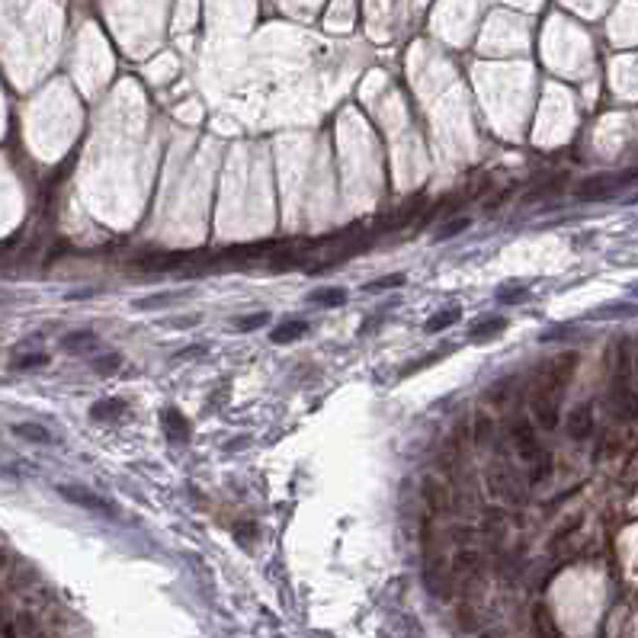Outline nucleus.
Masks as SVG:
<instances>
[{"label":"nucleus","instance_id":"1","mask_svg":"<svg viewBox=\"0 0 638 638\" xmlns=\"http://www.w3.org/2000/svg\"><path fill=\"white\" fill-rule=\"evenodd\" d=\"M488 488H491V494L500 500H510V504H516V507L526 504V485L520 481L514 465L494 462L491 468H488Z\"/></svg>","mask_w":638,"mask_h":638},{"label":"nucleus","instance_id":"2","mask_svg":"<svg viewBox=\"0 0 638 638\" xmlns=\"http://www.w3.org/2000/svg\"><path fill=\"white\" fill-rule=\"evenodd\" d=\"M58 494H61L68 504H77V507H83V510H90V514H97V516H106V520H116V516H119V510L110 504V500L100 497V494H93V491H87V488L58 485Z\"/></svg>","mask_w":638,"mask_h":638},{"label":"nucleus","instance_id":"3","mask_svg":"<svg viewBox=\"0 0 638 638\" xmlns=\"http://www.w3.org/2000/svg\"><path fill=\"white\" fill-rule=\"evenodd\" d=\"M533 414H536V423H539L542 430H555L562 414H558V382L548 379L545 389L536 391L533 398Z\"/></svg>","mask_w":638,"mask_h":638},{"label":"nucleus","instance_id":"4","mask_svg":"<svg viewBox=\"0 0 638 638\" xmlns=\"http://www.w3.org/2000/svg\"><path fill=\"white\" fill-rule=\"evenodd\" d=\"M510 443H514L520 462H526V465L542 452L539 439H536V427L526 420V417H516V420H510Z\"/></svg>","mask_w":638,"mask_h":638},{"label":"nucleus","instance_id":"5","mask_svg":"<svg viewBox=\"0 0 638 638\" xmlns=\"http://www.w3.org/2000/svg\"><path fill=\"white\" fill-rule=\"evenodd\" d=\"M610 398H613V408H616V414L622 417V420H638V391L632 389V382L613 379Z\"/></svg>","mask_w":638,"mask_h":638},{"label":"nucleus","instance_id":"6","mask_svg":"<svg viewBox=\"0 0 638 638\" xmlns=\"http://www.w3.org/2000/svg\"><path fill=\"white\" fill-rule=\"evenodd\" d=\"M423 500L430 504V510L437 516H443V514H452V488L446 485V481H439V478H423Z\"/></svg>","mask_w":638,"mask_h":638},{"label":"nucleus","instance_id":"7","mask_svg":"<svg viewBox=\"0 0 638 638\" xmlns=\"http://www.w3.org/2000/svg\"><path fill=\"white\" fill-rule=\"evenodd\" d=\"M590 433H593V408H590V404H577L568 414V437L584 443Z\"/></svg>","mask_w":638,"mask_h":638},{"label":"nucleus","instance_id":"8","mask_svg":"<svg viewBox=\"0 0 638 638\" xmlns=\"http://www.w3.org/2000/svg\"><path fill=\"white\" fill-rule=\"evenodd\" d=\"M308 333V321H299V318H292V321H283L279 327H273L270 340L273 343H292V340H299Z\"/></svg>","mask_w":638,"mask_h":638},{"label":"nucleus","instance_id":"9","mask_svg":"<svg viewBox=\"0 0 638 638\" xmlns=\"http://www.w3.org/2000/svg\"><path fill=\"white\" fill-rule=\"evenodd\" d=\"M494 433H497V427H494V417L491 414H475L472 420V439L475 446H491L494 443Z\"/></svg>","mask_w":638,"mask_h":638},{"label":"nucleus","instance_id":"10","mask_svg":"<svg viewBox=\"0 0 638 638\" xmlns=\"http://www.w3.org/2000/svg\"><path fill=\"white\" fill-rule=\"evenodd\" d=\"M13 433L29 443H55L49 427H42V423H13Z\"/></svg>","mask_w":638,"mask_h":638},{"label":"nucleus","instance_id":"11","mask_svg":"<svg viewBox=\"0 0 638 638\" xmlns=\"http://www.w3.org/2000/svg\"><path fill=\"white\" fill-rule=\"evenodd\" d=\"M526 468H529V472H526V481H529V485H542V481H545L548 475H552V456H548V452L542 449L539 456H536L533 462L526 465Z\"/></svg>","mask_w":638,"mask_h":638},{"label":"nucleus","instance_id":"12","mask_svg":"<svg viewBox=\"0 0 638 638\" xmlns=\"http://www.w3.org/2000/svg\"><path fill=\"white\" fill-rule=\"evenodd\" d=\"M90 347H97V333H90V331L68 333V337L61 340V350H68V353H81V350H90Z\"/></svg>","mask_w":638,"mask_h":638},{"label":"nucleus","instance_id":"13","mask_svg":"<svg viewBox=\"0 0 638 638\" xmlns=\"http://www.w3.org/2000/svg\"><path fill=\"white\" fill-rule=\"evenodd\" d=\"M308 302H312V305H324V308H337V305L347 302V292L343 289H318V292L308 295Z\"/></svg>","mask_w":638,"mask_h":638},{"label":"nucleus","instance_id":"14","mask_svg":"<svg viewBox=\"0 0 638 638\" xmlns=\"http://www.w3.org/2000/svg\"><path fill=\"white\" fill-rule=\"evenodd\" d=\"M462 318V312H459L456 305H449V308H443L439 314H433L430 321H427V333H437V331H443V327H449V324H456V321Z\"/></svg>","mask_w":638,"mask_h":638},{"label":"nucleus","instance_id":"15","mask_svg":"<svg viewBox=\"0 0 638 638\" xmlns=\"http://www.w3.org/2000/svg\"><path fill=\"white\" fill-rule=\"evenodd\" d=\"M90 369L97 375H116L119 369H122V356H119V353H103V356H97V360L90 362Z\"/></svg>","mask_w":638,"mask_h":638},{"label":"nucleus","instance_id":"16","mask_svg":"<svg viewBox=\"0 0 638 638\" xmlns=\"http://www.w3.org/2000/svg\"><path fill=\"white\" fill-rule=\"evenodd\" d=\"M125 410V404L119 401V398H106V401H97L90 408V417H97V420H106V417H119Z\"/></svg>","mask_w":638,"mask_h":638},{"label":"nucleus","instance_id":"17","mask_svg":"<svg viewBox=\"0 0 638 638\" xmlns=\"http://www.w3.org/2000/svg\"><path fill=\"white\" fill-rule=\"evenodd\" d=\"M507 327V321L504 318H488V321H481V324H475L472 327V337L475 340H491L494 333H500Z\"/></svg>","mask_w":638,"mask_h":638},{"label":"nucleus","instance_id":"18","mask_svg":"<svg viewBox=\"0 0 638 638\" xmlns=\"http://www.w3.org/2000/svg\"><path fill=\"white\" fill-rule=\"evenodd\" d=\"M164 423H167V433L180 443V439H187V423H183V417L177 414V410H164Z\"/></svg>","mask_w":638,"mask_h":638},{"label":"nucleus","instance_id":"19","mask_svg":"<svg viewBox=\"0 0 638 638\" xmlns=\"http://www.w3.org/2000/svg\"><path fill=\"white\" fill-rule=\"evenodd\" d=\"M266 321H270V314L257 312V314H244V318H235V327H237V331H257V327H264Z\"/></svg>","mask_w":638,"mask_h":638},{"label":"nucleus","instance_id":"20","mask_svg":"<svg viewBox=\"0 0 638 638\" xmlns=\"http://www.w3.org/2000/svg\"><path fill=\"white\" fill-rule=\"evenodd\" d=\"M49 362V353H23L13 360V369H39Z\"/></svg>","mask_w":638,"mask_h":638},{"label":"nucleus","instance_id":"21","mask_svg":"<svg viewBox=\"0 0 638 638\" xmlns=\"http://www.w3.org/2000/svg\"><path fill=\"white\" fill-rule=\"evenodd\" d=\"M395 285H404V273H391V276H382V279H375V283H369L366 289H369V292H389V289H395Z\"/></svg>","mask_w":638,"mask_h":638},{"label":"nucleus","instance_id":"22","mask_svg":"<svg viewBox=\"0 0 638 638\" xmlns=\"http://www.w3.org/2000/svg\"><path fill=\"white\" fill-rule=\"evenodd\" d=\"M632 314H638L635 305H610V308H600L593 318H632Z\"/></svg>","mask_w":638,"mask_h":638},{"label":"nucleus","instance_id":"23","mask_svg":"<svg viewBox=\"0 0 638 638\" xmlns=\"http://www.w3.org/2000/svg\"><path fill=\"white\" fill-rule=\"evenodd\" d=\"M468 225H472V222H468V218H456V222H446L443 228L437 231V241H449V237H456L459 231H465V228H468Z\"/></svg>","mask_w":638,"mask_h":638},{"label":"nucleus","instance_id":"24","mask_svg":"<svg viewBox=\"0 0 638 638\" xmlns=\"http://www.w3.org/2000/svg\"><path fill=\"white\" fill-rule=\"evenodd\" d=\"M526 295H529L526 285H520V289H497V302H507V305L510 302H523Z\"/></svg>","mask_w":638,"mask_h":638},{"label":"nucleus","instance_id":"25","mask_svg":"<svg viewBox=\"0 0 638 638\" xmlns=\"http://www.w3.org/2000/svg\"><path fill=\"white\" fill-rule=\"evenodd\" d=\"M167 302H170V295H151V299H138L135 308H154V305H167Z\"/></svg>","mask_w":638,"mask_h":638},{"label":"nucleus","instance_id":"26","mask_svg":"<svg viewBox=\"0 0 638 638\" xmlns=\"http://www.w3.org/2000/svg\"><path fill=\"white\" fill-rule=\"evenodd\" d=\"M254 533H257V529H254V526H244V523H237V526H235V536L244 542V545H247V539H250Z\"/></svg>","mask_w":638,"mask_h":638},{"label":"nucleus","instance_id":"27","mask_svg":"<svg viewBox=\"0 0 638 638\" xmlns=\"http://www.w3.org/2000/svg\"><path fill=\"white\" fill-rule=\"evenodd\" d=\"M202 353H206V347H187L177 353V360H183V356H202Z\"/></svg>","mask_w":638,"mask_h":638},{"label":"nucleus","instance_id":"28","mask_svg":"<svg viewBox=\"0 0 638 638\" xmlns=\"http://www.w3.org/2000/svg\"><path fill=\"white\" fill-rule=\"evenodd\" d=\"M4 565H7V552H0V571H4Z\"/></svg>","mask_w":638,"mask_h":638},{"label":"nucleus","instance_id":"29","mask_svg":"<svg viewBox=\"0 0 638 638\" xmlns=\"http://www.w3.org/2000/svg\"><path fill=\"white\" fill-rule=\"evenodd\" d=\"M632 362H635V369H638V353H635V360H632Z\"/></svg>","mask_w":638,"mask_h":638},{"label":"nucleus","instance_id":"30","mask_svg":"<svg viewBox=\"0 0 638 638\" xmlns=\"http://www.w3.org/2000/svg\"><path fill=\"white\" fill-rule=\"evenodd\" d=\"M635 295H638V285H635Z\"/></svg>","mask_w":638,"mask_h":638}]
</instances>
